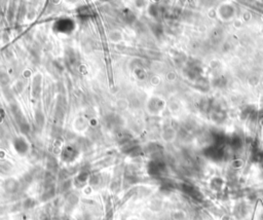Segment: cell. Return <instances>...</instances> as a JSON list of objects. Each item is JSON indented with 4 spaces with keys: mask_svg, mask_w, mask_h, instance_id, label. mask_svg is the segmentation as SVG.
Returning <instances> with one entry per match:
<instances>
[]
</instances>
